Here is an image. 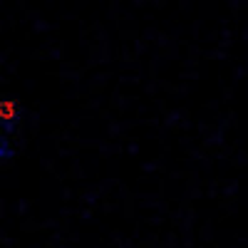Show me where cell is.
Here are the masks:
<instances>
[{
    "instance_id": "6da1fadb",
    "label": "cell",
    "mask_w": 248,
    "mask_h": 248,
    "mask_svg": "<svg viewBox=\"0 0 248 248\" xmlns=\"http://www.w3.org/2000/svg\"><path fill=\"white\" fill-rule=\"evenodd\" d=\"M17 105L15 102H0V124L10 132L15 129V122H17Z\"/></svg>"
},
{
    "instance_id": "7a4b0ae2",
    "label": "cell",
    "mask_w": 248,
    "mask_h": 248,
    "mask_svg": "<svg viewBox=\"0 0 248 248\" xmlns=\"http://www.w3.org/2000/svg\"><path fill=\"white\" fill-rule=\"evenodd\" d=\"M15 156V149H13V144L5 139V137H0V161H8Z\"/></svg>"
}]
</instances>
